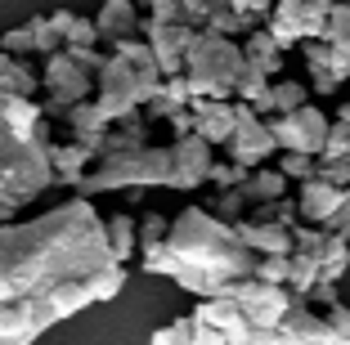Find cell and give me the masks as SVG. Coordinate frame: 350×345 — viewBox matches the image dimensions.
I'll return each instance as SVG.
<instances>
[{
  "mask_svg": "<svg viewBox=\"0 0 350 345\" xmlns=\"http://www.w3.org/2000/svg\"><path fill=\"white\" fill-rule=\"evenodd\" d=\"M72 278L94 283V301H113L126 287V264L108 251L103 220L85 193L36 220H0V301H45Z\"/></svg>",
  "mask_w": 350,
  "mask_h": 345,
  "instance_id": "cell-1",
  "label": "cell"
},
{
  "mask_svg": "<svg viewBox=\"0 0 350 345\" xmlns=\"http://www.w3.org/2000/svg\"><path fill=\"white\" fill-rule=\"evenodd\" d=\"M148 274H166L175 283L193 292L198 301L206 296H225L229 278H243L256 269V251H252L238 229L206 206H189L171 220L166 238L157 243H139Z\"/></svg>",
  "mask_w": 350,
  "mask_h": 345,
  "instance_id": "cell-2",
  "label": "cell"
},
{
  "mask_svg": "<svg viewBox=\"0 0 350 345\" xmlns=\"http://www.w3.org/2000/svg\"><path fill=\"white\" fill-rule=\"evenodd\" d=\"M50 143L54 139L45 135V126L36 135H18L5 122V112H0V220H10L18 206L36 202L54 184Z\"/></svg>",
  "mask_w": 350,
  "mask_h": 345,
  "instance_id": "cell-3",
  "label": "cell"
},
{
  "mask_svg": "<svg viewBox=\"0 0 350 345\" xmlns=\"http://www.w3.org/2000/svg\"><path fill=\"white\" fill-rule=\"evenodd\" d=\"M171 143L166 148H153V143H135V148H117V152H103L94 157V171L77 180L85 197H99V193H113V189H171Z\"/></svg>",
  "mask_w": 350,
  "mask_h": 345,
  "instance_id": "cell-4",
  "label": "cell"
},
{
  "mask_svg": "<svg viewBox=\"0 0 350 345\" xmlns=\"http://www.w3.org/2000/svg\"><path fill=\"white\" fill-rule=\"evenodd\" d=\"M243 63H247L243 59V45H234L229 36H220V31H211V27H198L189 50H185L189 90L206 94V99H234Z\"/></svg>",
  "mask_w": 350,
  "mask_h": 345,
  "instance_id": "cell-5",
  "label": "cell"
},
{
  "mask_svg": "<svg viewBox=\"0 0 350 345\" xmlns=\"http://www.w3.org/2000/svg\"><path fill=\"white\" fill-rule=\"evenodd\" d=\"M41 81H45V90H50V99H45V117H63L72 103H81V99L94 94V72L81 68L68 50H54L50 59H45Z\"/></svg>",
  "mask_w": 350,
  "mask_h": 345,
  "instance_id": "cell-6",
  "label": "cell"
},
{
  "mask_svg": "<svg viewBox=\"0 0 350 345\" xmlns=\"http://www.w3.org/2000/svg\"><path fill=\"white\" fill-rule=\"evenodd\" d=\"M94 108H99L108 122H117V117H126V112H135V108H144L139 77H135V68L122 54L103 59V68L94 72Z\"/></svg>",
  "mask_w": 350,
  "mask_h": 345,
  "instance_id": "cell-7",
  "label": "cell"
},
{
  "mask_svg": "<svg viewBox=\"0 0 350 345\" xmlns=\"http://www.w3.org/2000/svg\"><path fill=\"white\" fill-rule=\"evenodd\" d=\"M265 122H269V130H274L283 152H310V157L323 152V139H328V126H332L314 103H301L292 112H269Z\"/></svg>",
  "mask_w": 350,
  "mask_h": 345,
  "instance_id": "cell-8",
  "label": "cell"
},
{
  "mask_svg": "<svg viewBox=\"0 0 350 345\" xmlns=\"http://www.w3.org/2000/svg\"><path fill=\"white\" fill-rule=\"evenodd\" d=\"M274 148H278V139H274V130H269V122L252 108L247 99H238L234 103V135H229L225 152L234 157V162H243L247 171H256Z\"/></svg>",
  "mask_w": 350,
  "mask_h": 345,
  "instance_id": "cell-9",
  "label": "cell"
},
{
  "mask_svg": "<svg viewBox=\"0 0 350 345\" xmlns=\"http://www.w3.org/2000/svg\"><path fill=\"white\" fill-rule=\"evenodd\" d=\"M193 318L198 323L220 327L234 345H274V332H260V327L243 314V305L229 301V296H206V301L193 309Z\"/></svg>",
  "mask_w": 350,
  "mask_h": 345,
  "instance_id": "cell-10",
  "label": "cell"
},
{
  "mask_svg": "<svg viewBox=\"0 0 350 345\" xmlns=\"http://www.w3.org/2000/svg\"><path fill=\"white\" fill-rule=\"evenodd\" d=\"M59 323L50 301H0V345H31Z\"/></svg>",
  "mask_w": 350,
  "mask_h": 345,
  "instance_id": "cell-11",
  "label": "cell"
},
{
  "mask_svg": "<svg viewBox=\"0 0 350 345\" xmlns=\"http://www.w3.org/2000/svg\"><path fill=\"white\" fill-rule=\"evenodd\" d=\"M274 345H337V341H332L328 318H323L306 296H297L292 309L278 318V327H274Z\"/></svg>",
  "mask_w": 350,
  "mask_h": 345,
  "instance_id": "cell-12",
  "label": "cell"
},
{
  "mask_svg": "<svg viewBox=\"0 0 350 345\" xmlns=\"http://www.w3.org/2000/svg\"><path fill=\"white\" fill-rule=\"evenodd\" d=\"M193 31H198L193 23H162V18H144L139 36H144V41L153 45L162 77H175V72H185V50H189V41H193Z\"/></svg>",
  "mask_w": 350,
  "mask_h": 345,
  "instance_id": "cell-13",
  "label": "cell"
},
{
  "mask_svg": "<svg viewBox=\"0 0 350 345\" xmlns=\"http://www.w3.org/2000/svg\"><path fill=\"white\" fill-rule=\"evenodd\" d=\"M171 189H198V184H206V175H211V162H216V152H211V143L202 139V135H180V139L171 143Z\"/></svg>",
  "mask_w": 350,
  "mask_h": 345,
  "instance_id": "cell-14",
  "label": "cell"
},
{
  "mask_svg": "<svg viewBox=\"0 0 350 345\" xmlns=\"http://www.w3.org/2000/svg\"><path fill=\"white\" fill-rule=\"evenodd\" d=\"M189 112H193V135H202L211 148H225L229 135H234V99L193 94V99H189Z\"/></svg>",
  "mask_w": 350,
  "mask_h": 345,
  "instance_id": "cell-15",
  "label": "cell"
},
{
  "mask_svg": "<svg viewBox=\"0 0 350 345\" xmlns=\"http://www.w3.org/2000/svg\"><path fill=\"white\" fill-rule=\"evenodd\" d=\"M341 202H346V189L328 184L323 175H310V180H301L297 211H301V220H306V224H328L332 215L341 211Z\"/></svg>",
  "mask_w": 350,
  "mask_h": 345,
  "instance_id": "cell-16",
  "label": "cell"
},
{
  "mask_svg": "<svg viewBox=\"0 0 350 345\" xmlns=\"http://www.w3.org/2000/svg\"><path fill=\"white\" fill-rule=\"evenodd\" d=\"M234 229L256 256H288L292 251V229L288 224H269V220H256V215H243V220H234Z\"/></svg>",
  "mask_w": 350,
  "mask_h": 345,
  "instance_id": "cell-17",
  "label": "cell"
},
{
  "mask_svg": "<svg viewBox=\"0 0 350 345\" xmlns=\"http://www.w3.org/2000/svg\"><path fill=\"white\" fill-rule=\"evenodd\" d=\"M94 27H99V41L117 45V41H131V36H139L144 18H139V10H135V0H108V5L94 14Z\"/></svg>",
  "mask_w": 350,
  "mask_h": 345,
  "instance_id": "cell-18",
  "label": "cell"
},
{
  "mask_svg": "<svg viewBox=\"0 0 350 345\" xmlns=\"http://www.w3.org/2000/svg\"><path fill=\"white\" fill-rule=\"evenodd\" d=\"M63 122L72 126V139H81L85 148L99 157V152H103V135H108V117L94 108V94H90V99H81V103H72V108L63 112Z\"/></svg>",
  "mask_w": 350,
  "mask_h": 345,
  "instance_id": "cell-19",
  "label": "cell"
},
{
  "mask_svg": "<svg viewBox=\"0 0 350 345\" xmlns=\"http://www.w3.org/2000/svg\"><path fill=\"white\" fill-rule=\"evenodd\" d=\"M265 27L283 50H288V45H301L306 41V0H274Z\"/></svg>",
  "mask_w": 350,
  "mask_h": 345,
  "instance_id": "cell-20",
  "label": "cell"
},
{
  "mask_svg": "<svg viewBox=\"0 0 350 345\" xmlns=\"http://www.w3.org/2000/svg\"><path fill=\"white\" fill-rule=\"evenodd\" d=\"M94 162V152L85 148L81 139H72V143H50V166H54V180L59 184H72L77 189V180L85 175V166Z\"/></svg>",
  "mask_w": 350,
  "mask_h": 345,
  "instance_id": "cell-21",
  "label": "cell"
},
{
  "mask_svg": "<svg viewBox=\"0 0 350 345\" xmlns=\"http://www.w3.org/2000/svg\"><path fill=\"white\" fill-rule=\"evenodd\" d=\"M243 59H247L252 68H260L265 77H278V72H283V45L269 36V27H252L247 41H243Z\"/></svg>",
  "mask_w": 350,
  "mask_h": 345,
  "instance_id": "cell-22",
  "label": "cell"
},
{
  "mask_svg": "<svg viewBox=\"0 0 350 345\" xmlns=\"http://www.w3.org/2000/svg\"><path fill=\"white\" fill-rule=\"evenodd\" d=\"M45 301H50L54 318H72V314H81V309H90V305H99V301H94V283H85V278L59 283Z\"/></svg>",
  "mask_w": 350,
  "mask_h": 345,
  "instance_id": "cell-23",
  "label": "cell"
},
{
  "mask_svg": "<svg viewBox=\"0 0 350 345\" xmlns=\"http://www.w3.org/2000/svg\"><path fill=\"white\" fill-rule=\"evenodd\" d=\"M103 238H108V251L117 256V260H131L135 256V247H139V220H135V215H108V220H103Z\"/></svg>",
  "mask_w": 350,
  "mask_h": 345,
  "instance_id": "cell-24",
  "label": "cell"
},
{
  "mask_svg": "<svg viewBox=\"0 0 350 345\" xmlns=\"http://www.w3.org/2000/svg\"><path fill=\"white\" fill-rule=\"evenodd\" d=\"M14 94H36V72L18 54L0 50V99H14Z\"/></svg>",
  "mask_w": 350,
  "mask_h": 345,
  "instance_id": "cell-25",
  "label": "cell"
},
{
  "mask_svg": "<svg viewBox=\"0 0 350 345\" xmlns=\"http://www.w3.org/2000/svg\"><path fill=\"white\" fill-rule=\"evenodd\" d=\"M238 193L247 197V206H256V202H274V197H283L288 193V175L278 171H265V166H260V171H252L247 180L238 184Z\"/></svg>",
  "mask_w": 350,
  "mask_h": 345,
  "instance_id": "cell-26",
  "label": "cell"
},
{
  "mask_svg": "<svg viewBox=\"0 0 350 345\" xmlns=\"http://www.w3.org/2000/svg\"><path fill=\"white\" fill-rule=\"evenodd\" d=\"M0 112H5V122H10L18 135H36L45 126V103H36L31 94H14V99H5Z\"/></svg>",
  "mask_w": 350,
  "mask_h": 345,
  "instance_id": "cell-27",
  "label": "cell"
},
{
  "mask_svg": "<svg viewBox=\"0 0 350 345\" xmlns=\"http://www.w3.org/2000/svg\"><path fill=\"white\" fill-rule=\"evenodd\" d=\"M234 94H238V99H247L252 108L260 112V117H269V112H274V103H269V77H265L260 68H252V63H243Z\"/></svg>",
  "mask_w": 350,
  "mask_h": 345,
  "instance_id": "cell-28",
  "label": "cell"
},
{
  "mask_svg": "<svg viewBox=\"0 0 350 345\" xmlns=\"http://www.w3.org/2000/svg\"><path fill=\"white\" fill-rule=\"evenodd\" d=\"M301 54H306V68H310V81L319 94H332L337 90V77L328 72V41H301Z\"/></svg>",
  "mask_w": 350,
  "mask_h": 345,
  "instance_id": "cell-29",
  "label": "cell"
},
{
  "mask_svg": "<svg viewBox=\"0 0 350 345\" xmlns=\"http://www.w3.org/2000/svg\"><path fill=\"white\" fill-rule=\"evenodd\" d=\"M314 283H319V260L306 251H288V287L297 296H310Z\"/></svg>",
  "mask_w": 350,
  "mask_h": 345,
  "instance_id": "cell-30",
  "label": "cell"
},
{
  "mask_svg": "<svg viewBox=\"0 0 350 345\" xmlns=\"http://www.w3.org/2000/svg\"><path fill=\"white\" fill-rule=\"evenodd\" d=\"M346 269H350V243H346L341 234H332V238H328V247H323V260H319V278L337 283Z\"/></svg>",
  "mask_w": 350,
  "mask_h": 345,
  "instance_id": "cell-31",
  "label": "cell"
},
{
  "mask_svg": "<svg viewBox=\"0 0 350 345\" xmlns=\"http://www.w3.org/2000/svg\"><path fill=\"white\" fill-rule=\"evenodd\" d=\"M247 211L256 215V220H269V224H288V229H292V224L301 220V211H297V197H288V193H283V197H274V202H256V206H247Z\"/></svg>",
  "mask_w": 350,
  "mask_h": 345,
  "instance_id": "cell-32",
  "label": "cell"
},
{
  "mask_svg": "<svg viewBox=\"0 0 350 345\" xmlns=\"http://www.w3.org/2000/svg\"><path fill=\"white\" fill-rule=\"evenodd\" d=\"M256 23H265V18H256V14H238V10H216L211 18H206V27L211 31H220V36H238V31H252Z\"/></svg>",
  "mask_w": 350,
  "mask_h": 345,
  "instance_id": "cell-33",
  "label": "cell"
},
{
  "mask_svg": "<svg viewBox=\"0 0 350 345\" xmlns=\"http://www.w3.org/2000/svg\"><path fill=\"white\" fill-rule=\"evenodd\" d=\"M206 211L234 224V220H243V215H247V197L238 193V189H220V193L211 197V206H206Z\"/></svg>",
  "mask_w": 350,
  "mask_h": 345,
  "instance_id": "cell-34",
  "label": "cell"
},
{
  "mask_svg": "<svg viewBox=\"0 0 350 345\" xmlns=\"http://www.w3.org/2000/svg\"><path fill=\"white\" fill-rule=\"evenodd\" d=\"M31 23V41H36V54L41 59H50L54 50H63V36L50 27V14H36V18H27Z\"/></svg>",
  "mask_w": 350,
  "mask_h": 345,
  "instance_id": "cell-35",
  "label": "cell"
},
{
  "mask_svg": "<svg viewBox=\"0 0 350 345\" xmlns=\"http://www.w3.org/2000/svg\"><path fill=\"white\" fill-rule=\"evenodd\" d=\"M306 85L301 81H274L269 85V103H274V112H292V108H301L306 103Z\"/></svg>",
  "mask_w": 350,
  "mask_h": 345,
  "instance_id": "cell-36",
  "label": "cell"
},
{
  "mask_svg": "<svg viewBox=\"0 0 350 345\" xmlns=\"http://www.w3.org/2000/svg\"><path fill=\"white\" fill-rule=\"evenodd\" d=\"M247 166L234 162V157H225V162H211V175H206V184H216V189H238V184L247 180Z\"/></svg>",
  "mask_w": 350,
  "mask_h": 345,
  "instance_id": "cell-37",
  "label": "cell"
},
{
  "mask_svg": "<svg viewBox=\"0 0 350 345\" xmlns=\"http://www.w3.org/2000/svg\"><path fill=\"white\" fill-rule=\"evenodd\" d=\"M323 41L328 45H350V0H332V18H328Z\"/></svg>",
  "mask_w": 350,
  "mask_h": 345,
  "instance_id": "cell-38",
  "label": "cell"
},
{
  "mask_svg": "<svg viewBox=\"0 0 350 345\" xmlns=\"http://www.w3.org/2000/svg\"><path fill=\"white\" fill-rule=\"evenodd\" d=\"M278 171L288 175V180H310V175L319 171V157H310V152H283L278 157Z\"/></svg>",
  "mask_w": 350,
  "mask_h": 345,
  "instance_id": "cell-39",
  "label": "cell"
},
{
  "mask_svg": "<svg viewBox=\"0 0 350 345\" xmlns=\"http://www.w3.org/2000/svg\"><path fill=\"white\" fill-rule=\"evenodd\" d=\"M153 345H193V314L175 318V323H166V327H157Z\"/></svg>",
  "mask_w": 350,
  "mask_h": 345,
  "instance_id": "cell-40",
  "label": "cell"
},
{
  "mask_svg": "<svg viewBox=\"0 0 350 345\" xmlns=\"http://www.w3.org/2000/svg\"><path fill=\"white\" fill-rule=\"evenodd\" d=\"M0 50H10V54H36V41H31V23H18V27L10 31H0Z\"/></svg>",
  "mask_w": 350,
  "mask_h": 345,
  "instance_id": "cell-41",
  "label": "cell"
},
{
  "mask_svg": "<svg viewBox=\"0 0 350 345\" xmlns=\"http://www.w3.org/2000/svg\"><path fill=\"white\" fill-rule=\"evenodd\" d=\"M323 318H328V327H332V341L350 345V305H341V301L323 305Z\"/></svg>",
  "mask_w": 350,
  "mask_h": 345,
  "instance_id": "cell-42",
  "label": "cell"
},
{
  "mask_svg": "<svg viewBox=\"0 0 350 345\" xmlns=\"http://www.w3.org/2000/svg\"><path fill=\"white\" fill-rule=\"evenodd\" d=\"M346 152H350V126H346V122L328 126V139H323L319 162H332V157H346Z\"/></svg>",
  "mask_w": 350,
  "mask_h": 345,
  "instance_id": "cell-43",
  "label": "cell"
},
{
  "mask_svg": "<svg viewBox=\"0 0 350 345\" xmlns=\"http://www.w3.org/2000/svg\"><path fill=\"white\" fill-rule=\"evenodd\" d=\"M252 274L260 283H288V256H256V269Z\"/></svg>",
  "mask_w": 350,
  "mask_h": 345,
  "instance_id": "cell-44",
  "label": "cell"
},
{
  "mask_svg": "<svg viewBox=\"0 0 350 345\" xmlns=\"http://www.w3.org/2000/svg\"><path fill=\"white\" fill-rule=\"evenodd\" d=\"M94 41H99V27H94L90 18H72L68 31H63V45H68V50H77V45H94Z\"/></svg>",
  "mask_w": 350,
  "mask_h": 345,
  "instance_id": "cell-45",
  "label": "cell"
},
{
  "mask_svg": "<svg viewBox=\"0 0 350 345\" xmlns=\"http://www.w3.org/2000/svg\"><path fill=\"white\" fill-rule=\"evenodd\" d=\"M314 175H323V180L337 184V189H346V184H350V152H346V157H332V162H319Z\"/></svg>",
  "mask_w": 350,
  "mask_h": 345,
  "instance_id": "cell-46",
  "label": "cell"
},
{
  "mask_svg": "<svg viewBox=\"0 0 350 345\" xmlns=\"http://www.w3.org/2000/svg\"><path fill=\"white\" fill-rule=\"evenodd\" d=\"M166 229H171L166 215H144L139 220V243H157V238H166Z\"/></svg>",
  "mask_w": 350,
  "mask_h": 345,
  "instance_id": "cell-47",
  "label": "cell"
},
{
  "mask_svg": "<svg viewBox=\"0 0 350 345\" xmlns=\"http://www.w3.org/2000/svg\"><path fill=\"white\" fill-rule=\"evenodd\" d=\"M193 345H234V341H229V336L220 332V327L198 323V318H193Z\"/></svg>",
  "mask_w": 350,
  "mask_h": 345,
  "instance_id": "cell-48",
  "label": "cell"
},
{
  "mask_svg": "<svg viewBox=\"0 0 350 345\" xmlns=\"http://www.w3.org/2000/svg\"><path fill=\"white\" fill-rule=\"evenodd\" d=\"M332 220H350V184H346V202H341V211L332 215Z\"/></svg>",
  "mask_w": 350,
  "mask_h": 345,
  "instance_id": "cell-49",
  "label": "cell"
},
{
  "mask_svg": "<svg viewBox=\"0 0 350 345\" xmlns=\"http://www.w3.org/2000/svg\"><path fill=\"white\" fill-rule=\"evenodd\" d=\"M337 122H346V126H350V99L341 103V112H337Z\"/></svg>",
  "mask_w": 350,
  "mask_h": 345,
  "instance_id": "cell-50",
  "label": "cell"
},
{
  "mask_svg": "<svg viewBox=\"0 0 350 345\" xmlns=\"http://www.w3.org/2000/svg\"><path fill=\"white\" fill-rule=\"evenodd\" d=\"M135 5H139V0H135Z\"/></svg>",
  "mask_w": 350,
  "mask_h": 345,
  "instance_id": "cell-51",
  "label": "cell"
}]
</instances>
